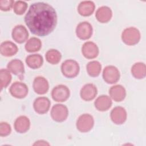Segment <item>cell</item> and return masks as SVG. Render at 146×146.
Here are the masks:
<instances>
[{
  "instance_id": "277c9868",
  "label": "cell",
  "mask_w": 146,
  "mask_h": 146,
  "mask_svg": "<svg viewBox=\"0 0 146 146\" xmlns=\"http://www.w3.org/2000/svg\"><path fill=\"white\" fill-rule=\"evenodd\" d=\"M94 120L93 117L87 113L80 116L76 121V128L82 132L90 131L93 127Z\"/></svg>"
},
{
  "instance_id": "83f0119b",
  "label": "cell",
  "mask_w": 146,
  "mask_h": 146,
  "mask_svg": "<svg viewBox=\"0 0 146 146\" xmlns=\"http://www.w3.org/2000/svg\"><path fill=\"white\" fill-rule=\"evenodd\" d=\"M0 80L1 90L6 88L11 80V75L9 70L1 69L0 71Z\"/></svg>"
},
{
  "instance_id": "2e32d148",
  "label": "cell",
  "mask_w": 146,
  "mask_h": 146,
  "mask_svg": "<svg viewBox=\"0 0 146 146\" xmlns=\"http://www.w3.org/2000/svg\"><path fill=\"white\" fill-rule=\"evenodd\" d=\"M7 68L9 71L11 72L13 74L22 78L25 72L24 65L22 62L19 59H13L9 62Z\"/></svg>"
},
{
  "instance_id": "9c48e42d",
  "label": "cell",
  "mask_w": 146,
  "mask_h": 146,
  "mask_svg": "<svg viewBox=\"0 0 146 146\" xmlns=\"http://www.w3.org/2000/svg\"><path fill=\"white\" fill-rule=\"evenodd\" d=\"M28 87L23 83L15 82L10 88L11 95L18 99H22L26 96L28 94Z\"/></svg>"
},
{
  "instance_id": "44dd1931",
  "label": "cell",
  "mask_w": 146,
  "mask_h": 146,
  "mask_svg": "<svg viewBox=\"0 0 146 146\" xmlns=\"http://www.w3.org/2000/svg\"><path fill=\"white\" fill-rule=\"evenodd\" d=\"M95 107L100 111H105L108 110L112 106L111 98L107 95H101L95 101Z\"/></svg>"
},
{
  "instance_id": "4fadbf2b",
  "label": "cell",
  "mask_w": 146,
  "mask_h": 146,
  "mask_svg": "<svg viewBox=\"0 0 146 146\" xmlns=\"http://www.w3.org/2000/svg\"><path fill=\"white\" fill-rule=\"evenodd\" d=\"M82 52L83 56L87 59L96 58L99 54V48L97 45L92 42L84 43L82 48Z\"/></svg>"
},
{
  "instance_id": "f1b7e54d",
  "label": "cell",
  "mask_w": 146,
  "mask_h": 146,
  "mask_svg": "<svg viewBox=\"0 0 146 146\" xmlns=\"http://www.w3.org/2000/svg\"><path fill=\"white\" fill-rule=\"evenodd\" d=\"M27 8V4L25 1H18L14 5V11L17 15L23 14Z\"/></svg>"
},
{
  "instance_id": "30bf717a",
  "label": "cell",
  "mask_w": 146,
  "mask_h": 146,
  "mask_svg": "<svg viewBox=\"0 0 146 146\" xmlns=\"http://www.w3.org/2000/svg\"><path fill=\"white\" fill-rule=\"evenodd\" d=\"M29 37V33L23 25H17L14 27L12 31L13 39L18 43L25 42Z\"/></svg>"
},
{
  "instance_id": "4dcf8cb0",
  "label": "cell",
  "mask_w": 146,
  "mask_h": 146,
  "mask_svg": "<svg viewBox=\"0 0 146 146\" xmlns=\"http://www.w3.org/2000/svg\"><path fill=\"white\" fill-rule=\"evenodd\" d=\"M14 2L13 0H1L0 1V9L2 11H9L13 6Z\"/></svg>"
},
{
  "instance_id": "9a60e30c",
  "label": "cell",
  "mask_w": 146,
  "mask_h": 146,
  "mask_svg": "<svg viewBox=\"0 0 146 146\" xmlns=\"http://www.w3.org/2000/svg\"><path fill=\"white\" fill-rule=\"evenodd\" d=\"M49 88L48 81L42 76L36 77L33 82V88L34 91L39 95L46 94Z\"/></svg>"
},
{
  "instance_id": "7c38bea8",
  "label": "cell",
  "mask_w": 146,
  "mask_h": 146,
  "mask_svg": "<svg viewBox=\"0 0 146 146\" xmlns=\"http://www.w3.org/2000/svg\"><path fill=\"white\" fill-rule=\"evenodd\" d=\"M51 102L46 97H39L36 98L33 103L34 109L37 113L43 114L46 113L50 107Z\"/></svg>"
},
{
  "instance_id": "cb8c5ba5",
  "label": "cell",
  "mask_w": 146,
  "mask_h": 146,
  "mask_svg": "<svg viewBox=\"0 0 146 146\" xmlns=\"http://www.w3.org/2000/svg\"><path fill=\"white\" fill-rule=\"evenodd\" d=\"M131 73L135 78H144L146 74V67L145 64L141 62L134 64L131 68Z\"/></svg>"
},
{
  "instance_id": "f546056e",
  "label": "cell",
  "mask_w": 146,
  "mask_h": 146,
  "mask_svg": "<svg viewBox=\"0 0 146 146\" xmlns=\"http://www.w3.org/2000/svg\"><path fill=\"white\" fill-rule=\"evenodd\" d=\"M11 131L10 125L6 122H1L0 124V135L1 136H6Z\"/></svg>"
},
{
  "instance_id": "5bb4252c",
  "label": "cell",
  "mask_w": 146,
  "mask_h": 146,
  "mask_svg": "<svg viewBox=\"0 0 146 146\" xmlns=\"http://www.w3.org/2000/svg\"><path fill=\"white\" fill-rule=\"evenodd\" d=\"M96 86L91 83L84 85L80 90V97L85 101H90L94 99L97 94Z\"/></svg>"
},
{
  "instance_id": "d4e9b609",
  "label": "cell",
  "mask_w": 146,
  "mask_h": 146,
  "mask_svg": "<svg viewBox=\"0 0 146 146\" xmlns=\"http://www.w3.org/2000/svg\"><path fill=\"white\" fill-rule=\"evenodd\" d=\"M42 47L40 40L37 38H31L27 40L25 44V48L27 51L32 52L39 51Z\"/></svg>"
},
{
  "instance_id": "e0dca14e",
  "label": "cell",
  "mask_w": 146,
  "mask_h": 146,
  "mask_svg": "<svg viewBox=\"0 0 146 146\" xmlns=\"http://www.w3.org/2000/svg\"><path fill=\"white\" fill-rule=\"evenodd\" d=\"M30 125V121L29 118L25 116L18 117L14 122V129L19 133H25L27 132Z\"/></svg>"
},
{
  "instance_id": "52a82bcc",
  "label": "cell",
  "mask_w": 146,
  "mask_h": 146,
  "mask_svg": "<svg viewBox=\"0 0 146 146\" xmlns=\"http://www.w3.org/2000/svg\"><path fill=\"white\" fill-rule=\"evenodd\" d=\"M103 78L106 82L109 84L116 83L120 78V72L118 69L113 66H108L103 71Z\"/></svg>"
},
{
  "instance_id": "8fae6325",
  "label": "cell",
  "mask_w": 146,
  "mask_h": 146,
  "mask_svg": "<svg viewBox=\"0 0 146 146\" xmlns=\"http://www.w3.org/2000/svg\"><path fill=\"white\" fill-rule=\"evenodd\" d=\"M111 119L116 124H121L127 119V112L125 110L120 106H117L112 109L111 112Z\"/></svg>"
},
{
  "instance_id": "5b68a950",
  "label": "cell",
  "mask_w": 146,
  "mask_h": 146,
  "mask_svg": "<svg viewBox=\"0 0 146 146\" xmlns=\"http://www.w3.org/2000/svg\"><path fill=\"white\" fill-rule=\"evenodd\" d=\"M68 115V111L66 106L62 104L54 105L51 111L52 119L57 122L64 121Z\"/></svg>"
},
{
  "instance_id": "4316f807",
  "label": "cell",
  "mask_w": 146,
  "mask_h": 146,
  "mask_svg": "<svg viewBox=\"0 0 146 146\" xmlns=\"http://www.w3.org/2000/svg\"><path fill=\"white\" fill-rule=\"evenodd\" d=\"M61 54L59 51L55 49H50L46 54V60L52 64L58 63L61 59Z\"/></svg>"
},
{
  "instance_id": "1f68e13d",
  "label": "cell",
  "mask_w": 146,
  "mask_h": 146,
  "mask_svg": "<svg viewBox=\"0 0 146 146\" xmlns=\"http://www.w3.org/2000/svg\"><path fill=\"white\" fill-rule=\"evenodd\" d=\"M49 143H48L47 141L44 140H38L36 141L34 145H49Z\"/></svg>"
},
{
  "instance_id": "6da1fadb",
  "label": "cell",
  "mask_w": 146,
  "mask_h": 146,
  "mask_svg": "<svg viewBox=\"0 0 146 146\" xmlns=\"http://www.w3.org/2000/svg\"><path fill=\"white\" fill-rule=\"evenodd\" d=\"M25 22L30 31L38 36H46L55 29L57 15L55 9L44 2L31 5L25 17Z\"/></svg>"
},
{
  "instance_id": "d6986e66",
  "label": "cell",
  "mask_w": 146,
  "mask_h": 146,
  "mask_svg": "<svg viewBox=\"0 0 146 146\" xmlns=\"http://www.w3.org/2000/svg\"><path fill=\"white\" fill-rule=\"evenodd\" d=\"M18 50L17 45L10 41L3 42L1 44V54L5 56H11L15 55Z\"/></svg>"
},
{
  "instance_id": "8992f818",
  "label": "cell",
  "mask_w": 146,
  "mask_h": 146,
  "mask_svg": "<svg viewBox=\"0 0 146 146\" xmlns=\"http://www.w3.org/2000/svg\"><path fill=\"white\" fill-rule=\"evenodd\" d=\"M51 96L55 101L63 102L69 98L70 90L67 86L60 84L56 86L52 89Z\"/></svg>"
},
{
  "instance_id": "7a4b0ae2",
  "label": "cell",
  "mask_w": 146,
  "mask_h": 146,
  "mask_svg": "<svg viewBox=\"0 0 146 146\" xmlns=\"http://www.w3.org/2000/svg\"><path fill=\"white\" fill-rule=\"evenodd\" d=\"M80 70L77 62L68 59L63 62L61 66V71L63 75L68 78H72L78 75Z\"/></svg>"
},
{
  "instance_id": "ffe728a7",
  "label": "cell",
  "mask_w": 146,
  "mask_h": 146,
  "mask_svg": "<svg viewBox=\"0 0 146 146\" xmlns=\"http://www.w3.org/2000/svg\"><path fill=\"white\" fill-rule=\"evenodd\" d=\"M112 13L111 9L107 6L99 7L96 12V18L101 23H106L110 21L112 17Z\"/></svg>"
},
{
  "instance_id": "ac0fdd59",
  "label": "cell",
  "mask_w": 146,
  "mask_h": 146,
  "mask_svg": "<svg viewBox=\"0 0 146 146\" xmlns=\"http://www.w3.org/2000/svg\"><path fill=\"white\" fill-rule=\"evenodd\" d=\"M109 94L111 98L115 102H121L125 97V88L121 85H115L110 88Z\"/></svg>"
},
{
  "instance_id": "ba28073f",
  "label": "cell",
  "mask_w": 146,
  "mask_h": 146,
  "mask_svg": "<svg viewBox=\"0 0 146 146\" xmlns=\"http://www.w3.org/2000/svg\"><path fill=\"white\" fill-rule=\"evenodd\" d=\"M77 36L82 40L89 39L92 34V27L88 22H82L78 24L76 29Z\"/></svg>"
},
{
  "instance_id": "7402d4cb",
  "label": "cell",
  "mask_w": 146,
  "mask_h": 146,
  "mask_svg": "<svg viewBox=\"0 0 146 146\" xmlns=\"http://www.w3.org/2000/svg\"><path fill=\"white\" fill-rule=\"evenodd\" d=\"M95 10V4L92 1L81 2L78 7L79 13L84 17L91 15Z\"/></svg>"
},
{
  "instance_id": "603a6c76",
  "label": "cell",
  "mask_w": 146,
  "mask_h": 146,
  "mask_svg": "<svg viewBox=\"0 0 146 146\" xmlns=\"http://www.w3.org/2000/svg\"><path fill=\"white\" fill-rule=\"evenodd\" d=\"M26 63L29 67L33 69H36L42 66L43 59L39 54H32L27 56Z\"/></svg>"
},
{
  "instance_id": "3957f363",
  "label": "cell",
  "mask_w": 146,
  "mask_h": 146,
  "mask_svg": "<svg viewBox=\"0 0 146 146\" xmlns=\"http://www.w3.org/2000/svg\"><path fill=\"white\" fill-rule=\"evenodd\" d=\"M121 39L124 43L127 45H134L137 44L140 39L139 31L135 27L125 29L122 33Z\"/></svg>"
},
{
  "instance_id": "484cf974",
  "label": "cell",
  "mask_w": 146,
  "mask_h": 146,
  "mask_svg": "<svg viewBox=\"0 0 146 146\" xmlns=\"http://www.w3.org/2000/svg\"><path fill=\"white\" fill-rule=\"evenodd\" d=\"M87 71L88 74L92 77L98 76L101 71V64L98 61H91L87 65Z\"/></svg>"
}]
</instances>
